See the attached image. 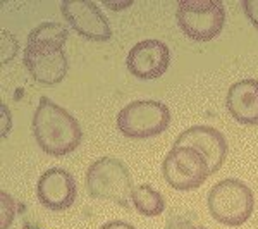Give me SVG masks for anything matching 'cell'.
I'll list each match as a JSON object with an SVG mask.
<instances>
[{
  "mask_svg": "<svg viewBox=\"0 0 258 229\" xmlns=\"http://www.w3.org/2000/svg\"><path fill=\"white\" fill-rule=\"evenodd\" d=\"M68 36V28L59 23H41L30 31L23 62L38 85L55 86L66 78L69 69L64 50Z\"/></svg>",
  "mask_w": 258,
  "mask_h": 229,
  "instance_id": "cell-1",
  "label": "cell"
},
{
  "mask_svg": "<svg viewBox=\"0 0 258 229\" xmlns=\"http://www.w3.org/2000/svg\"><path fill=\"white\" fill-rule=\"evenodd\" d=\"M31 130L38 147L52 157L69 155L83 140V131L76 118L47 97L40 98Z\"/></svg>",
  "mask_w": 258,
  "mask_h": 229,
  "instance_id": "cell-2",
  "label": "cell"
},
{
  "mask_svg": "<svg viewBox=\"0 0 258 229\" xmlns=\"http://www.w3.org/2000/svg\"><path fill=\"white\" fill-rule=\"evenodd\" d=\"M86 191L95 200H112L131 209V193L135 190L127 165L115 157H102L90 164L86 170Z\"/></svg>",
  "mask_w": 258,
  "mask_h": 229,
  "instance_id": "cell-3",
  "label": "cell"
},
{
  "mask_svg": "<svg viewBox=\"0 0 258 229\" xmlns=\"http://www.w3.org/2000/svg\"><path fill=\"white\" fill-rule=\"evenodd\" d=\"M209 212L217 222L238 227L251 217L255 195L241 180L227 178L214 185L207 197Z\"/></svg>",
  "mask_w": 258,
  "mask_h": 229,
  "instance_id": "cell-4",
  "label": "cell"
},
{
  "mask_svg": "<svg viewBox=\"0 0 258 229\" xmlns=\"http://www.w3.org/2000/svg\"><path fill=\"white\" fill-rule=\"evenodd\" d=\"M176 19L179 30L189 40L210 41L226 24V7L222 0H181Z\"/></svg>",
  "mask_w": 258,
  "mask_h": 229,
  "instance_id": "cell-5",
  "label": "cell"
},
{
  "mask_svg": "<svg viewBox=\"0 0 258 229\" xmlns=\"http://www.w3.org/2000/svg\"><path fill=\"white\" fill-rule=\"evenodd\" d=\"M170 124V110L159 100H135L117 114V130L131 140L162 135Z\"/></svg>",
  "mask_w": 258,
  "mask_h": 229,
  "instance_id": "cell-6",
  "label": "cell"
},
{
  "mask_svg": "<svg viewBox=\"0 0 258 229\" xmlns=\"http://www.w3.org/2000/svg\"><path fill=\"white\" fill-rule=\"evenodd\" d=\"M162 174L170 188L177 191L197 190L212 176L205 157L189 147H172L162 162Z\"/></svg>",
  "mask_w": 258,
  "mask_h": 229,
  "instance_id": "cell-7",
  "label": "cell"
},
{
  "mask_svg": "<svg viewBox=\"0 0 258 229\" xmlns=\"http://www.w3.org/2000/svg\"><path fill=\"white\" fill-rule=\"evenodd\" d=\"M62 16L80 36L91 41H109L112 36L109 21L100 7L90 0H62Z\"/></svg>",
  "mask_w": 258,
  "mask_h": 229,
  "instance_id": "cell-8",
  "label": "cell"
},
{
  "mask_svg": "<svg viewBox=\"0 0 258 229\" xmlns=\"http://www.w3.org/2000/svg\"><path fill=\"white\" fill-rule=\"evenodd\" d=\"M170 66V50L160 40L138 41L126 57V68L138 80H159Z\"/></svg>",
  "mask_w": 258,
  "mask_h": 229,
  "instance_id": "cell-9",
  "label": "cell"
},
{
  "mask_svg": "<svg viewBox=\"0 0 258 229\" xmlns=\"http://www.w3.org/2000/svg\"><path fill=\"white\" fill-rule=\"evenodd\" d=\"M36 197L45 209L53 212L68 210L78 197L76 178L62 167H50L38 180Z\"/></svg>",
  "mask_w": 258,
  "mask_h": 229,
  "instance_id": "cell-10",
  "label": "cell"
},
{
  "mask_svg": "<svg viewBox=\"0 0 258 229\" xmlns=\"http://www.w3.org/2000/svg\"><path fill=\"white\" fill-rule=\"evenodd\" d=\"M172 147H189L202 153L210 165V173L214 176L224 165L229 152L226 136L212 126H191L182 131L174 141Z\"/></svg>",
  "mask_w": 258,
  "mask_h": 229,
  "instance_id": "cell-11",
  "label": "cell"
},
{
  "mask_svg": "<svg viewBox=\"0 0 258 229\" xmlns=\"http://www.w3.org/2000/svg\"><path fill=\"white\" fill-rule=\"evenodd\" d=\"M226 107L236 123L243 126L258 124V81L241 80L227 90Z\"/></svg>",
  "mask_w": 258,
  "mask_h": 229,
  "instance_id": "cell-12",
  "label": "cell"
},
{
  "mask_svg": "<svg viewBox=\"0 0 258 229\" xmlns=\"http://www.w3.org/2000/svg\"><path fill=\"white\" fill-rule=\"evenodd\" d=\"M133 207L140 215L145 217H157L165 210V200L160 191L150 185H140L131 193Z\"/></svg>",
  "mask_w": 258,
  "mask_h": 229,
  "instance_id": "cell-13",
  "label": "cell"
},
{
  "mask_svg": "<svg viewBox=\"0 0 258 229\" xmlns=\"http://www.w3.org/2000/svg\"><path fill=\"white\" fill-rule=\"evenodd\" d=\"M2 198V226L0 229H30L28 207L23 202H18L7 195V191L0 193Z\"/></svg>",
  "mask_w": 258,
  "mask_h": 229,
  "instance_id": "cell-14",
  "label": "cell"
},
{
  "mask_svg": "<svg viewBox=\"0 0 258 229\" xmlns=\"http://www.w3.org/2000/svg\"><path fill=\"white\" fill-rule=\"evenodd\" d=\"M198 220V215L191 210L186 212H176L167 217V222H165V229H188L191 224H195Z\"/></svg>",
  "mask_w": 258,
  "mask_h": 229,
  "instance_id": "cell-15",
  "label": "cell"
},
{
  "mask_svg": "<svg viewBox=\"0 0 258 229\" xmlns=\"http://www.w3.org/2000/svg\"><path fill=\"white\" fill-rule=\"evenodd\" d=\"M241 6H243L248 21L258 30V0H243Z\"/></svg>",
  "mask_w": 258,
  "mask_h": 229,
  "instance_id": "cell-16",
  "label": "cell"
},
{
  "mask_svg": "<svg viewBox=\"0 0 258 229\" xmlns=\"http://www.w3.org/2000/svg\"><path fill=\"white\" fill-rule=\"evenodd\" d=\"M100 229H136V227L129 222H124V220H109V222H105Z\"/></svg>",
  "mask_w": 258,
  "mask_h": 229,
  "instance_id": "cell-17",
  "label": "cell"
},
{
  "mask_svg": "<svg viewBox=\"0 0 258 229\" xmlns=\"http://www.w3.org/2000/svg\"><path fill=\"white\" fill-rule=\"evenodd\" d=\"M103 6L109 7V9H114V11H120V9H124V7L133 6V0H126V2H117V4H114V2H103Z\"/></svg>",
  "mask_w": 258,
  "mask_h": 229,
  "instance_id": "cell-18",
  "label": "cell"
},
{
  "mask_svg": "<svg viewBox=\"0 0 258 229\" xmlns=\"http://www.w3.org/2000/svg\"><path fill=\"white\" fill-rule=\"evenodd\" d=\"M188 229H207L205 226H202V224H198V222H195V224H191V226Z\"/></svg>",
  "mask_w": 258,
  "mask_h": 229,
  "instance_id": "cell-19",
  "label": "cell"
}]
</instances>
